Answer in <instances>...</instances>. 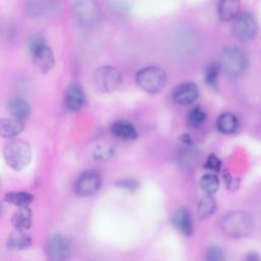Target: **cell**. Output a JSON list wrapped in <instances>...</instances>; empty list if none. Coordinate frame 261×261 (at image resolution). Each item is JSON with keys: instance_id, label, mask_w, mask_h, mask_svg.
Segmentation results:
<instances>
[{"instance_id": "obj_1", "label": "cell", "mask_w": 261, "mask_h": 261, "mask_svg": "<svg viewBox=\"0 0 261 261\" xmlns=\"http://www.w3.org/2000/svg\"><path fill=\"white\" fill-rule=\"evenodd\" d=\"M222 231L234 239L247 237L254 229V219L246 211H231L221 219Z\"/></svg>"}, {"instance_id": "obj_2", "label": "cell", "mask_w": 261, "mask_h": 261, "mask_svg": "<svg viewBox=\"0 0 261 261\" xmlns=\"http://www.w3.org/2000/svg\"><path fill=\"white\" fill-rule=\"evenodd\" d=\"M3 154L7 165L11 169L19 171L30 163L32 149L28 142L19 139H12L5 145Z\"/></svg>"}, {"instance_id": "obj_3", "label": "cell", "mask_w": 261, "mask_h": 261, "mask_svg": "<svg viewBox=\"0 0 261 261\" xmlns=\"http://www.w3.org/2000/svg\"><path fill=\"white\" fill-rule=\"evenodd\" d=\"M138 85L147 93H158L166 84V73L158 66H146L136 74Z\"/></svg>"}, {"instance_id": "obj_4", "label": "cell", "mask_w": 261, "mask_h": 261, "mask_svg": "<svg viewBox=\"0 0 261 261\" xmlns=\"http://www.w3.org/2000/svg\"><path fill=\"white\" fill-rule=\"evenodd\" d=\"M247 66V57L245 53L237 47L225 48L220 55L219 67L229 76L241 75Z\"/></svg>"}, {"instance_id": "obj_5", "label": "cell", "mask_w": 261, "mask_h": 261, "mask_svg": "<svg viewBox=\"0 0 261 261\" xmlns=\"http://www.w3.org/2000/svg\"><path fill=\"white\" fill-rule=\"evenodd\" d=\"M94 85L100 92H112L119 88L122 82L121 72L109 65H104L96 69L93 76Z\"/></svg>"}, {"instance_id": "obj_6", "label": "cell", "mask_w": 261, "mask_h": 261, "mask_svg": "<svg viewBox=\"0 0 261 261\" xmlns=\"http://www.w3.org/2000/svg\"><path fill=\"white\" fill-rule=\"evenodd\" d=\"M72 15L75 21L83 27H92L99 21L100 8L95 1H77L72 6Z\"/></svg>"}, {"instance_id": "obj_7", "label": "cell", "mask_w": 261, "mask_h": 261, "mask_svg": "<svg viewBox=\"0 0 261 261\" xmlns=\"http://www.w3.org/2000/svg\"><path fill=\"white\" fill-rule=\"evenodd\" d=\"M27 14L32 18L44 19L59 15L62 10V3L59 1H28L24 5Z\"/></svg>"}, {"instance_id": "obj_8", "label": "cell", "mask_w": 261, "mask_h": 261, "mask_svg": "<svg viewBox=\"0 0 261 261\" xmlns=\"http://www.w3.org/2000/svg\"><path fill=\"white\" fill-rule=\"evenodd\" d=\"M257 29L258 25L255 16L248 11L239 13L233 19L232 32L240 40L248 41L253 39L257 33Z\"/></svg>"}, {"instance_id": "obj_9", "label": "cell", "mask_w": 261, "mask_h": 261, "mask_svg": "<svg viewBox=\"0 0 261 261\" xmlns=\"http://www.w3.org/2000/svg\"><path fill=\"white\" fill-rule=\"evenodd\" d=\"M101 187V176L95 170L82 173L74 184V193L79 197H90L98 192Z\"/></svg>"}, {"instance_id": "obj_10", "label": "cell", "mask_w": 261, "mask_h": 261, "mask_svg": "<svg viewBox=\"0 0 261 261\" xmlns=\"http://www.w3.org/2000/svg\"><path fill=\"white\" fill-rule=\"evenodd\" d=\"M47 255L51 260H65L71 252V244L69 240L62 234L52 236L46 246Z\"/></svg>"}, {"instance_id": "obj_11", "label": "cell", "mask_w": 261, "mask_h": 261, "mask_svg": "<svg viewBox=\"0 0 261 261\" xmlns=\"http://www.w3.org/2000/svg\"><path fill=\"white\" fill-rule=\"evenodd\" d=\"M199 96L198 86L193 82H186L177 85L172 92V99L179 105H190Z\"/></svg>"}, {"instance_id": "obj_12", "label": "cell", "mask_w": 261, "mask_h": 261, "mask_svg": "<svg viewBox=\"0 0 261 261\" xmlns=\"http://www.w3.org/2000/svg\"><path fill=\"white\" fill-rule=\"evenodd\" d=\"M86 96L77 84L70 85L64 94V106L69 111H77L85 105Z\"/></svg>"}, {"instance_id": "obj_13", "label": "cell", "mask_w": 261, "mask_h": 261, "mask_svg": "<svg viewBox=\"0 0 261 261\" xmlns=\"http://www.w3.org/2000/svg\"><path fill=\"white\" fill-rule=\"evenodd\" d=\"M171 222L173 226L180 231L184 236L190 237L193 234L194 231V224H193V218L186 208H178L175 210L171 217Z\"/></svg>"}, {"instance_id": "obj_14", "label": "cell", "mask_w": 261, "mask_h": 261, "mask_svg": "<svg viewBox=\"0 0 261 261\" xmlns=\"http://www.w3.org/2000/svg\"><path fill=\"white\" fill-rule=\"evenodd\" d=\"M32 244V238L29 232L24 229H18L15 228L14 231H12L6 242V246L10 250L18 251L23 250L30 247Z\"/></svg>"}, {"instance_id": "obj_15", "label": "cell", "mask_w": 261, "mask_h": 261, "mask_svg": "<svg viewBox=\"0 0 261 261\" xmlns=\"http://www.w3.org/2000/svg\"><path fill=\"white\" fill-rule=\"evenodd\" d=\"M110 130L115 137H117L121 140L130 141V140H135L137 138L136 127L134 126V124L132 122L126 121V120L114 121L110 126Z\"/></svg>"}, {"instance_id": "obj_16", "label": "cell", "mask_w": 261, "mask_h": 261, "mask_svg": "<svg viewBox=\"0 0 261 261\" xmlns=\"http://www.w3.org/2000/svg\"><path fill=\"white\" fill-rule=\"evenodd\" d=\"M23 129V123L21 120L10 117L3 118L0 122V133L3 138L15 139Z\"/></svg>"}, {"instance_id": "obj_17", "label": "cell", "mask_w": 261, "mask_h": 261, "mask_svg": "<svg viewBox=\"0 0 261 261\" xmlns=\"http://www.w3.org/2000/svg\"><path fill=\"white\" fill-rule=\"evenodd\" d=\"M32 57L36 65L42 72H48L54 66V55L51 48L48 46H45L44 48H42Z\"/></svg>"}, {"instance_id": "obj_18", "label": "cell", "mask_w": 261, "mask_h": 261, "mask_svg": "<svg viewBox=\"0 0 261 261\" xmlns=\"http://www.w3.org/2000/svg\"><path fill=\"white\" fill-rule=\"evenodd\" d=\"M7 110L12 115V117L23 120L30 115L31 106L24 99L12 98L7 103Z\"/></svg>"}, {"instance_id": "obj_19", "label": "cell", "mask_w": 261, "mask_h": 261, "mask_svg": "<svg viewBox=\"0 0 261 261\" xmlns=\"http://www.w3.org/2000/svg\"><path fill=\"white\" fill-rule=\"evenodd\" d=\"M240 2L236 0H224L218 3L217 14L220 20L227 21L234 19L240 13Z\"/></svg>"}, {"instance_id": "obj_20", "label": "cell", "mask_w": 261, "mask_h": 261, "mask_svg": "<svg viewBox=\"0 0 261 261\" xmlns=\"http://www.w3.org/2000/svg\"><path fill=\"white\" fill-rule=\"evenodd\" d=\"M11 223L15 228L29 229L32 225V210L28 206L18 207L11 216Z\"/></svg>"}, {"instance_id": "obj_21", "label": "cell", "mask_w": 261, "mask_h": 261, "mask_svg": "<svg viewBox=\"0 0 261 261\" xmlns=\"http://www.w3.org/2000/svg\"><path fill=\"white\" fill-rule=\"evenodd\" d=\"M239 118L232 113H222L216 121L218 130L224 135H231L239 128Z\"/></svg>"}, {"instance_id": "obj_22", "label": "cell", "mask_w": 261, "mask_h": 261, "mask_svg": "<svg viewBox=\"0 0 261 261\" xmlns=\"http://www.w3.org/2000/svg\"><path fill=\"white\" fill-rule=\"evenodd\" d=\"M216 210V201L211 195L204 196L198 203V216L201 219H206L210 217Z\"/></svg>"}, {"instance_id": "obj_23", "label": "cell", "mask_w": 261, "mask_h": 261, "mask_svg": "<svg viewBox=\"0 0 261 261\" xmlns=\"http://www.w3.org/2000/svg\"><path fill=\"white\" fill-rule=\"evenodd\" d=\"M4 200L12 205L23 207L31 204L34 200V196L27 192H9L4 196Z\"/></svg>"}, {"instance_id": "obj_24", "label": "cell", "mask_w": 261, "mask_h": 261, "mask_svg": "<svg viewBox=\"0 0 261 261\" xmlns=\"http://www.w3.org/2000/svg\"><path fill=\"white\" fill-rule=\"evenodd\" d=\"M200 186L207 195H213L219 188V179L214 173H206L200 179Z\"/></svg>"}, {"instance_id": "obj_25", "label": "cell", "mask_w": 261, "mask_h": 261, "mask_svg": "<svg viewBox=\"0 0 261 261\" xmlns=\"http://www.w3.org/2000/svg\"><path fill=\"white\" fill-rule=\"evenodd\" d=\"M206 120V112L205 110L200 107L196 106L192 108L187 116V122L192 127H199L201 126Z\"/></svg>"}, {"instance_id": "obj_26", "label": "cell", "mask_w": 261, "mask_h": 261, "mask_svg": "<svg viewBox=\"0 0 261 261\" xmlns=\"http://www.w3.org/2000/svg\"><path fill=\"white\" fill-rule=\"evenodd\" d=\"M219 70H220V67H219V64L217 63H211L206 67L204 72V82L209 88L211 89L216 88Z\"/></svg>"}, {"instance_id": "obj_27", "label": "cell", "mask_w": 261, "mask_h": 261, "mask_svg": "<svg viewBox=\"0 0 261 261\" xmlns=\"http://www.w3.org/2000/svg\"><path fill=\"white\" fill-rule=\"evenodd\" d=\"M187 149H185L180 155H179V160H180V164L186 167V168H191L192 166H194L195 164H197L198 161V157H197V152L192 149L191 145H187Z\"/></svg>"}, {"instance_id": "obj_28", "label": "cell", "mask_w": 261, "mask_h": 261, "mask_svg": "<svg viewBox=\"0 0 261 261\" xmlns=\"http://www.w3.org/2000/svg\"><path fill=\"white\" fill-rule=\"evenodd\" d=\"M45 46H47L46 44V40L43 37V35L41 34H36L34 36H32L29 40V52L31 54V56H33L34 54H36L38 51H40L42 48H44Z\"/></svg>"}, {"instance_id": "obj_29", "label": "cell", "mask_w": 261, "mask_h": 261, "mask_svg": "<svg viewBox=\"0 0 261 261\" xmlns=\"http://www.w3.org/2000/svg\"><path fill=\"white\" fill-rule=\"evenodd\" d=\"M113 155V149L105 144L97 145L93 150V157L97 160H106Z\"/></svg>"}, {"instance_id": "obj_30", "label": "cell", "mask_w": 261, "mask_h": 261, "mask_svg": "<svg viewBox=\"0 0 261 261\" xmlns=\"http://www.w3.org/2000/svg\"><path fill=\"white\" fill-rule=\"evenodd\" d=\"M206 259L209 261H222L226 259L225 252L221 247L218 246H211L206 255Z\"/></svg>"}, {"instance_id": "obj_31", "label": "cell", "mask_w": 261, "mask_h": 261, "mask_svg": "<svg viewBox=\"0 0 261 261\" xmlns=\"http://www.w3.org/2000/svg\"><path fill=\"white\" fill-rule=\"evenodd\" d=\"M204 167L210 171L218 172L221 169V160L214 154H210L204 163Z\"/></svg>"}, {"instance_id": "obj_32", "label": "cell", "mask_w": 261, "mask_h": 261, "mask_svg": "<svg viewBox=\"0 0 261 261\" xmlns=\"http://www.w3.org/2000/svg\"><path fill=\"white\" fill-rule=\"evenodd\" d=\"M116 186L129 192H135L140 189V182L136 178H122L116 182Z\"/></svg>"}, {"instance_id": "obj_33", "label": "cell", "mask_w": 261, "mask_h": 261, "mask_svg": "<svg viewBox=\"0 0 261 261\" xmlns=\"http://www.w3.org/2000/svg\"><path fill=\"white\" fill-rule=\"evenodd\" d=\"M224 179H225L227 189L237 190V189L239 188V179L232 177L229 173H225V174H224Z\"/></svg>"}]
</instances>
